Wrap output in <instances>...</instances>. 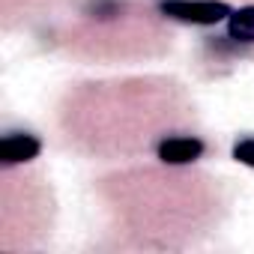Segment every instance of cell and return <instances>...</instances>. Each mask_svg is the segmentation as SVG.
I'll use <instances>...</instances> for the list:
<instances>
[{
    "label": "cell",
    "mask_w": 254,
    "mask_h": 254,
    "mask_svg": "<svg viewBox=\"0 0 254 254\" xmlns=\"http://www.w3.org/2000/svg\"><path fill=\"white\" fill-rule=\"evenodd\" d=\"M233 159H236L239 165L254 168V138H242V141H236V144H233Z\"/></svg>",
    "instance_id": "6"
},
{
    "label": "cell",
    "mask_w": 254,
    "mask_h": 254,
    "mask_svg": "<svg viewBox=\"0 0 254 254\" xmlns=\"http://www.w3.org/2000/svg\"><path fill=\"white\" fill-rule=\"evenodd\" d=\"M159 12L180 24L212 27L218 21H227V15L233 9L224 0H159Z\"/></svg>",
    "instance_id": "1"
},
{
    "label": "cell",
    "mask_w": 254,
    "mask_h": 254,
    "mask_svg": "<svg viewBox=\"0 0 254 254\" xmlns=\"http://www.w3.org/2000/svg\"><path fill=\"white\" fill-rule=\"evenodd\" d=\"M206 144L194 135H174V138H165L159 147H156V156L165 162V165H191L203 156Z\"/></svg>",
    "instance_id": "2"
},
{
    "label": "cell",
    "mask_w": 254,
    "mask_h": 254,
    "mask_svg": "<svg viewBox=\"0 0 254 254\" xmlns=\"http://www.w3.org/2000/svg\"><path fill=\"white\" fill-rule=\"evenodd\" d=\"M227 36L236 45H254V6H239L227 15Z\"/></svg>",
    "instance_id": "4"
},
{
    "label": "cell",
    "mask_w": 254,
    "mask_h": 254,
    "mask_svg": "<svg viewBox=\"0 0 254 254\" xmlns=\"http://www.w3.org/2000/svg\"><path fill=\"white\" fill-rule=\"evenodd\" d=\"M123 3L120 0H90L87 3V15L90 18H96V21H114V18H120L123 15Z\"/></svg>",
    "instance_id": "5"
},
{
    "label": "cell",
    "mask_w": 254,
    "mask_h": 254,
    "mask_svg": "<svg viewBox=\"0 0 254 254\" xmlns=\"http://www.w3.org/2000/svg\"><path fill=\"white\" fill-rule=\"evenodd\" d=\"M42 150V141L30 132H12L0 141V159L3 165H24V162H33Z\"/></svg>",
    "instance_id": "3"
}]
</instances>
